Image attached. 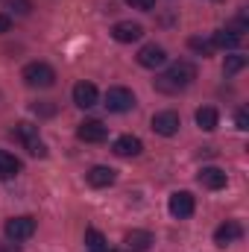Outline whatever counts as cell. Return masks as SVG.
<instances>
[{"instance_id": "8992f818", "label": "cell", "mask_w": 249, "mask_h": 252, "mask_svg": "<svg viewBox=\"0 0 249 252\" xmlns=\"http://www.w3.org/2000/svg\"><path fill=\"white\" fill-rule=\"evenodd\" d=\"M167 208H170V214H173L176 220H187V217L196 211V202H193V196H190L187 190H176V193H170Z\"/></svg>"}, {"instance_id": "d6986e66", "label": "cell", "mask_w": 249, "mask_h": 252, "mask_svg": "<svg viewBox=\"0 0 249 252\" xmlns=\"http://www.w3.org/2000/svg\"><path fill=\"white\" fill-rule=\"evenodd\" d=\"M18 170H21V161H18L15 156H9V153H3V150H0V179L18 176Z\"/></svg>"}, {"instance_id": "9c48e42d", "label": "cell", "mask_w": 249, "mask_h": 252, "mask_svg": "<svg viewBox=\"0 0 249 252\" xmlns=\"http://www.w3.org/2000/svg\"><path fill=\"white\" fill-rule=\"evenodd\" d=\"M97 100H100L97 85H91V82H76L73 85V103L79 109H91V106H97Z\"/></svg>"}, {"instance_id": "cb8c5ba5", "label": "cell", "mask_w": 249, "mask_h": 252, "mask_svg": "<svg viewBox=\"0 0 249 252\" xmlns=\"http://www.w3.org/2000/svg\"><path fill=\"white\" fill-rule=\"evenodd\" d=\"M235 124H238V129H241V132H247V129H249V115L244 112V109L235 115Z\"/></svg>"}, {"instance_id": "52a82bcc", "label": "cell", "mask_w": 249, "mask_h": 252, "mask_svg": "<svg viewBox=\"0 0 249 252\" xmlns=\"http://www.w3.org/2000/svg\"><path fill=\"white\" fill-rule=\"evenodd\" d=\"M179 126H182V121H179V115L176 112H156L153 115V132L156 135H164V138H170V135H176L179 132Z\"/></svg>"}, {"instance_id": "d4e9b609", "label": "cell", "mask_w": 249, "mask_h": 252, "mask_svg": "<svg viewBox=\"0 0 249 252\" xmlns=\"http://www.w3.org/2000/svg\"><path fill=\"white\" fill-rule=\"evenodd\" d=\"M9 6H12V9H18L21 15H27V12H30V3H27V0H9Z\"/></svg>"}, {"instance_id": "7c38bea8", "label": "cell", "mask_w": 249, "mask_h": 252, "mask_svg": "<svg viewBox=\"0 0 249 252\" xmlns=\"http://www.w3.org/2000/svg\"><path fill=\"white\" fill-rule=\"evenodd\" d=\"M76 135H79V141H85V144H100V141H106L109 129L100 124V121H85V124H79Z\"/></svg>"}, {"instance_id": "3957f363", "label": "cell", "mask_w": 249, "mask_h": 252, "mask_svg": "<svg viewBox=\"0 0 249 252\" xmlns=\"http://www.w3.org/2000/svg\"><path fill=\"white\" fill-rule=\"evenodd\" d=\"M15 138L32 153V156H38V158H44L47 156V147H44V141L38 138V126H32V124H18L15 126Z\"/></svg>"}, {"instance_id": "5b68a950", "label": "cell", "mask_w": 249, "mask_h": 252, "mask_svg": "<svg viewBox=\"0 0 249 252\" xmlns=\"http://www.w3.org/2000/svg\"><path fill=\"white\" fill-rule=\"evenodd\" d=\"M35 235V220L32 217H12L6 220V238L9 241H30Z\"/></svg>"}, {"instance_id": "ba28073f", "label": "cell", "mask_w": 249, "mask_h": 252, "mask_svg": "<svg viewBox=\"0 0 249 252\" xmlns=\"http://www.w3.org/2000/svg\"><path fill=\"white\" fill-rule=\"evenodd\" d=\"M244 238V226L238 223V220H226L223 226H217V232H214V244L217 247H229V244H235V241H241Z\"/></svg>"}, {"instance_id": "2e32d148", "label": "cell", "mask_w": 249, "mask_h": 252, "mask_svg": "<svg viewBox=\"0 0 249 252\" xmlns=\"http://www.w3.org/2000/svg\"><path fill=\"white\" fill-rule=\"evenodd\" d=\"M211 44H214V47H223V50H235V47L241 44V35H238L232 27H223V30H217V32H214Z\"/></svg>"}, {"instance_id": "ac0fdd59", "label": "cell", "mask_w": 249, "mask_h": 252, "mask_svg": "<svg viewBox=\"0 0 249 252\" xmlns=\"http://www.w3.org/2000/svg\"><path fill=\"white\" fill-rule=\"evenodd\" d=\"M126 244H129V250L144 252V250H150V247H153V235H150V232L135 229V232H129V235H126Z\"/></svg>"}, {"instance_id": "ffe728a7", "label": "cell", "mask_w": 249, "mask_h": 252, "mask_svg": "<svg viewBox=\"0 0 249 252\" xmlns=\"http://www.w3.org/2000/svg\"><path fill=\"white\" fill-rule=\"evenodd\" d=\"M85 244H88V250H91V252H109L106 238H103L97 229H85Z\"/></svg>"}, {"instance_id": "5bb4252c", "label": "cell", "mask_w": 249, "mask_h": 252, "mask_svg": "<svg viewBox=\"0 0 249 252\" xmlns=\"http://www.w3.org/2000/svg\"><path fill=\"white\" fill-rule=\"evenodd\" d=\"M226 182H229V176H226V170H220V167H202L199 170V185L208 190H220L226 188Z\"/></svg>"}, {"instance_id": "8fae6325", "label": "cell", "mask_w": 249, "mask_h": 252, "mask_svg": "<svg viewBox=\"0 0 249 252\" xmlns=\"http://www.w3.org/2000/svg\"><path fill=\"white\" fill-rule=\"evenodd\" d=\"M164 62H167V53H164V47H158V44H144V47L138 50V64H141V67H161Z\"/></svg>"}, {"instance_id": "603a6c76", "label": "cell", "mask_w": 249, "mask_h": 252, "mask_svg": "<svg viewBox=\"0 0 249 252\" xmlns=\"http://www.w3.org/2000/svg\"><path fill=\"white\" fill-rule=\"evenodd\" d=\"M132 9H141V12H150L153 6H156V0H126Z\"/></svg>"}, {"instance_id": "4fadbf2b", "label": "cell", "mask_w": 249, "mask_h": 252, "mask_svg": "<svg viewBox=\"0 0 249 252\" xmlns=\"http://www.w3.org/2000/svg\"><path fill=\"white\" fill-rule=\"evenodd\" d=\"M112 150H115V156H121V158H135V156H141L144 144H141V138H135V135H121Z\"/></svg>"}, {"instance_id": "7402d4cb", "label": "cell", "mask_w": 249, "mask_h": 252, "mask_svg": "<svg viewBox=\"0 0 249 252\" xmlns=\"http://www.w3.org/2000/svg\"><path fill=\"white\" fill-rule=\"evenodd\" d=\"M187 47L190 50H196V53H202V56H211V50H214V44L211 41H205V38H187Z\"/></svg>"}, {"instance_id": "484cf974", "label": "cell", "mask_w": 249, "mask_h": 252, "mask_svg": "<svg viewBox=\"0 0 249 252\" xmlns=\"http://www.w3.org/2000/svg\"><path fill=\"white\" fill-rule=\"evenodd\" d=\"M9 27H12L9 15H0V35H3V32H9Z\"/></svg>"}, {"instance_id": "30bf717a", "label": "cell", "mask_w": 249, "mask_h": 252, "mask_svg": "<svg viewBox=\"0 0 249 252\" xmlns=\"http://www.w3.org/2000/svg\"><path fill=\"white\" fill-rule=\"evenodd\" d=\"M141 35H144V27H141V24H132V21H121V24L112 27V38L121 41V44H132V41H138Z\"/></svg>"}, {"instance_id": "9a60e30c", "label": "cell", "mask_w": 249, "mask_h": 252, "mask_svg": "<svg viewBox=\"0 0 249 252\" xmlns=\"http://www.w3.org/2000/svg\"><path fill=\"white\" fill-rule=\"evenodd\" d=\"M115 179H118V173L106 164H97V167L88 170V185L91 188H109V185H115Z\"/></svg>"}, {"instance_id": "44dd1931", "label": "cell", "mask_w": 249, "mask_h": 252, "mask_svg": "<svg viewBox=\"0 0 249 252\" xmlns=\"http://www.w3.org/2000/svg\"><path fill=\"white\" fill-rule=\"evenodd\" d=\"M244 67H247V56H226L223 73H226V76H235V73H241Z\"/></svg>"}, {"instance_id": "e0dca14e", "label": "cell", "mask_w": 249, "mask_h": 252, "mask_svg": "<svg viewBox=\"0 0 249 252\" xmlns=\"http://www.w3.org/2000/svg\"><path fill=\"white\" fill-rule=\"evenodd\" d=\"M217 124H220V112H217L214 106H202V109H196V126H199V129L214 132Z\"/></svg>"}, {"instance_id": "277c9868", "label": "cell", "mask_w": 249, "mask_h": 252, "mask_svg": "<svg viewBox=\"0 0 249 252\" xmlns=\"http://www.w3.org/2000/svg\"><path fill=\"white\" fill-rule=\"evenodd\" d=\"M106 109L109 112H118V115H124V112H132L135 109V94L129 91V88H109L106 91Z\"/></svg>"}, {"instance_id": "6da1fadb", "label": "cell", "mask_w": 249, "mask_h": 252, "mask_svg": "<svg viewBox=\"0 0 249 252\" xmlns=\"http://www.w3.org/2000/svg\"><path fill=\"white\" fill-rule=\"evenodd\" d=\"M193 79H196V64L173 62L170 67H167V73H164V76H158V79H156V88H158V91H164V94H173V91H179V88H187Z\"/></svg>"}, {"instance_id": "7a4b0ae2", "label": "cell", "mask_w": 249, "mask_h": 252, "mask_svg": "<svg viewBox=\"0 0 249 252\" xmlns=\"http://www.w3.org/2000/svg\"><path fill=\"white\" fill-rule=\"evenodd\" d=\"M21 79L30 85V88H50L56 82V70L44 62H30L21 70Z\"/></svg>"}]
</instances>
